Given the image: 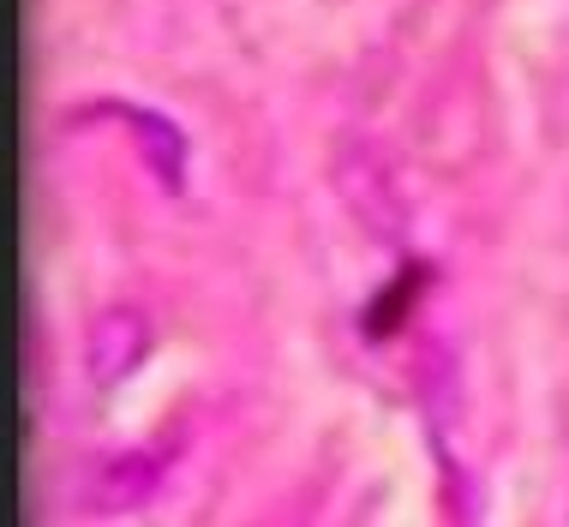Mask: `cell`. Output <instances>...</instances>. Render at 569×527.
Segmentation results:
<instances>
[{
  "instance_id": "3",
  "label": "cell",
  "mask_w": 569,
  "mask_h": 527,
  "mask_svg": "<svg viewBox=\"0 0 569 527\" xmlns=\"http://www.w3.org/2000/svg\"><path fill=\"white\" fill-rule=\"evenodd\" d=\"M157 486H162V456L144 444H127V449H109L90 468L84 498H90V509H138Z\"/></svg>"
},
{
  "instance_id": "1",
  "label": "cell",
  "mask_w": 569,
  "mask_h": 527,
  "mask_svg": "<svg viewBox=\"0 0 569 527\" xmlns=\"http://www.w3.org/2000/svg\"><path fill=\"white\" fill-rule=\"evenodd\" d=\"M336 192L348 198V210L360 216L372 235H383V240L402 235V198H396L390 168L378 162L372 145H348L342 157H336Z\"/></svg>"
},
{
  "instance_id": "4",
  "label": "cell",
  "mask_w": 569,
  "mask_h": 527,
  "mask_svg": "<svg viewBox=\"0 0 569 527\" xmlns=\"http://www.w3.org/2000/svg\"><path fill=\"white\" fill-rule=\"evenodd\" d=\"M114 115L138 132V145H144V162L157 168V180H162V186H180L187 145H180V127H174V120H162L157 108H138V102H114Z\"/></svg>"
},
{
  "instance_id": "2",
  "label": "cell",
  "mask_w": 569,
  "mask_h": 527,
  "mask_svg": "<svg viewBox=\"0 0 569 527\" xmlns=\"http://www.w3.org/2000/svg\"><path fill=\"white\" fill-rule=\"evenodd\" d=\"M150 354V318L138 312V306H102L97 318H90L84 330V371L90 384H120L127 371Z\"/></svg>"
}]
</instances>
